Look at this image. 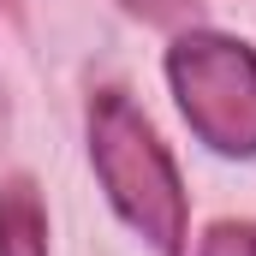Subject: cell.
<instances>
[{
    "mask_svg": "<svg viewBox=\"0 0 256 256\" xmlns=\"http://www.w3.org/2000/svg\"><path fill=\"white\" fill-rule=\"evenodd\" d=\"M196 256H256V226L250 220H220V226H208Z\"/></svg>",
    "mask_w": 256,
    "mask_h": 256,
    "instance_id": "obj_4",
    "label": "cell"
},
{
    "mask_svg": "<svg viewBox=\"0 0 256 256\" xmlns=\"http://www.w3.org/2000/svg\"><path fill=\"white\" fill-rule=\"evenodd\" d=\"M0 256H48V208L30 179L0 191Z\"/></svg>",
    "mask_w": 256,
    "mask_h": 256,
    "instance_id": "obj_3",
    "label": "cell"
},
{
    "mask_svg": "<svg viewBox=\"0 0 256 256\" xmlns=\"http://www.w3.org/2000/svg\"><path fill=\"white\" fill-rule=\"evenodd\" d=\"M173 96L214 155H256V48L191 30L167 54Z\"/></svg>",
    "mask_w": 256,
    "mask_h": 256,
    "instance_id": "obj_2",
    "label": "cell"
},
{
    "mask_svg": "<svg viewBox=\"0 0 256 256\" xmlns=\"http://www.w3.org/2000/svg\"><path fill=\"white\" fill-rule=\"evenodd\" d=\"M90 161H96V179L108 185V202L120 208V220L137 238H149L161 256L185 250L191 214H185L179 167L131 96L102 90L90 102Z\"/></svg>",
    "mask_w": 256,
    "mask_h": 256,
    "instance_id": "obj_1",
    "label": "cell"
},
{
    "mask_svg": "<svg viewBox=\"0 0 256 256\" xmlns=\"http://www.w3.org/2000/svg\"><path fill=\"white\" fill-rule=\"evenodd\" d=\"M131 12H149V18H167V12H179V0H126Z\"/></svg>",
    "mask_w": 256,
    "mask_h": 256,
    "instance_id": "obj_5",
    "label": "cell"
}]
</instances>
